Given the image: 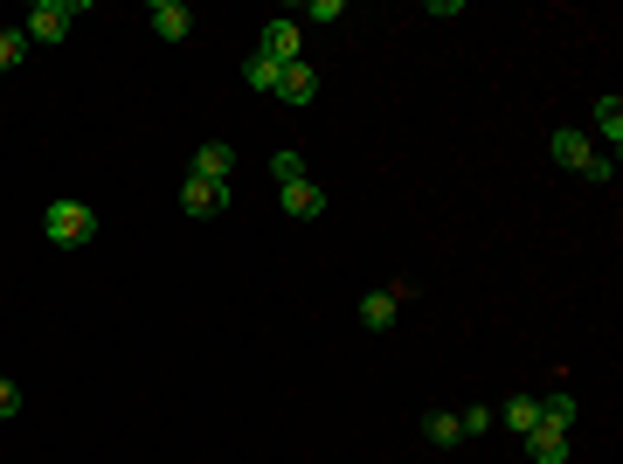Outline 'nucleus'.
<instances>
[{"label":"nucleus","mask_w":623,"mask_h":464,"mask_svg":"<svg viewBox=\"0 0 623 464\" xmlns=\"http://www.w3.org/2000/svg\"><path fill=\"white\" fill-rule=\"evenodd\" d=\"M42 236H49V243H63V250H84L90 236H98V209H84V201H49Z\"/></svg>","instance_id":"1"},{"label":"nucleus","mask_w":623,"mask_h":464,"mask_svg":"<svg viewBox=\"0 0 623 464\" xmlns=\"http://www.w3.org/2000/svg\"><path fill=\"white\" fill-rule=\"evenodd\" d=\"M77 14H84V0H35V8H28V28H22V35H28V42H63Z\"/></svg>","instance_id":"2"},{"label":"nucleus","mask_w":623,"mask_h":464,"mask_svg":"<svg viewBox=\"0 0 623 464\" xmlns=\"http://www.w3.org/2000/svg\"><path fill=\"white\" fill-rule=\"evenodd\" d=\"M146 22H153L160 42H187V35H195V8H187V0H153Z\"/></svg>","instance_id":"3"},{"label":"nucleus","mask_w":623,"mask_h":464,"mask_svg":"<svg viewBox=\"0 0 623 464\" xmlns=\"http://www.w3.org/2000/svg\"><path fill=\"white\" fill-rule=\"evenodd\" d=\"M180 209L195 215V222H208V215L229 209V188H222V180H195V174H187V180H180Z\"/></svg>","instance_id":"4"},{"label":"nucleus","mask_w":623,"mask_h":464,"mask_svg":"<svg viewBox=\"0 0 623 464\" xmlns=\"http://www.w3.org/2000/svg\"><path fill=\"white\" fill-rule=\"evenodd\" d=\"M277 98H285V104H312L319 98V70L306 63V55H298V63H285V70H277Z\"/></svg>","instance_id":"5"},{"label":"nucleus","mask_w":623,"mask_h":464,"mask_svg":"<svg viewBox=\"0 0 623 464\" xmlns=\"http://www.w3.org/2000/svg\"><path fill=\"white\" fill-rule=\"evenodd\" d=\"M277 201H285V215H298V222H319V215H326V188H319V180H285Z\"/></svg>","instance_id":"6"},{"label":"nucleus","mask_w":623,"mask_h":464,"mask_svg":"<svg viewBox=\"0 0 623 464\" xmlns=\"http://www.w3.org/2000/svg\"><path fill=\"white\" fill-rule=\"evenodd\" d=\"M257 55L263 63H298V22H263V42H257Z\"/></svg>","instance_id":"7"},{"label":"nucleus","mask_w":623,"mask_h":464,"mask_svg":"<svg viewBox=\"0 0 623 464\" xmlns=\"http://www.w3.org/2000/svg\"><path fill=\"white\" fill-rule=\"evenodd\" d=\"M526 457H534V464H569V430L534 423V430H526Z\"/></svg>","instance_id":"8"},{"label":"nucleus","mask_w":623,"mask_h":464,"mask_svg":"<svg viewBox=\"0 0 623 464\" xmlns=\"http://www.w3.org/2000/svg\"><path fill=\"white\" fill-rule=\"evenodd\" d=\"M395 312H402V291L382 285V291H367V299H361V326H367V333H388Z\"/></svg>","instance_id":"9"},{"label":"nucleus","mask_w":623,"mask_h":464,"mask_svg":"<svg viewBox=\"0 0 623 464\" xmlns=\"http://www.w3.org/2000/svg\"><path fill=\"white\" fill-rule=\"evenodd\" d=\"M229 174H236V153L222 139H208L201 153H195V180H222V188H229Z\"/></svg>","instance_id":"10"},{"label":"nucleus","mask_w":623,"mask_h":464,"mask_svg":"<svg viewBox=\"0 0 623 464\" xmlns=\"http://www.w3.org/2000/svg\"><path fill=\"white\" fill-rule=\"evenodd\" d=\"M555 160L569 166V174H589V160H596V146H589V133H555Z\"/></svg>","instance_id":"11"},{"label":"nucleus","mask_w":623,"mask_h":464,"mask_svg":"<svg viewBox=\"0 0 623 464\" xmlns=\"http://www.w3.org/2000/svg\"><path fill=\"white\" fill-rule=\"evenodd\" d=\"M499 423H506V430H534V423H540V396H513V402H506V410H499Z\"/></svg>","instance_id":"12"},{"label":"nucleus","mask_w":623,"mask_h":464,"mask_svg":"<svg viewBox=\"0 0 623 464\" xmlns=\"http://www.w3.org/2000/svg\"><path fill=\"white\" fill-rule=\"evenodd\" d=\"M423 437H429V443H458V437H464L458 410H429V416H423Z\"/></svg>","instance_id":"13"},{"label":"nucleus","mask_w":623,"mask_h":464,"mask_svg":"<svg viewBox=\"0 0 623 464\" xmlns=\"http://www.w3.org/2000/svg\"><path fill=\"white\" fill-rule=\"evenodd\" d=\"M596 133L610 139V153L623 146V104H616V98H596Z\"/></svg>","instance_id":"14"},{"label":"nucleus","mask_w":623,"mask_h":464,"mask_svg":"<svg viewBox=\"0 0 623 464\" xmlns=\"http://www.w3.org/2000/svg\"><path fill=\"white\" fill-rule=\"evenodd\" d=\"M540 423H547V430H575V396H547Z\"/></svg>","instance_id":"15"},{"label":"nucleus","mask_w":623,"mask_h":464,"mask_svg":"<svg viewBox=\"0 0 623 464\" xmlns=\"http://www.w3.org/2000/svg\"><path fill=\"white\" fill-rule=\"evenodd\" d=\"M242 84H250V90H271V84H277V63H263V55H250V63H242Z\"/></svg>","instance_id":"16"},{"label":"nucleus","mask_w":623,"mask_h":464,"mask_svg":"<svg viewBox=\"0 0 623 464\" xmlns=\"http://www.w3.org/2000/svg\"><path fill=\"white\" fill-rule=\"evenodd\" d=\"M28 55V35H14V28H0V70H14Z\"/></svg>","instance_id":"17"},{"label":"nucleus","mask_w":623,"mask_h":464,"mask_svg":"<svg viewBox=\"0 0 623 464\" xmlns=\"http://www.w3.org/2000/svg\"><path fill=\"white\" fill-rule=\"evenodd\" d=\"M271 174H277V180H306V160H298V153H277Z\"/></svg>","instance_id":"18"},{"label":"nucleus","mask_w":623,"mask_h":464,"mask_svg":"<svg viewBox=\"0 0 623 464\" xmlns=\"http://www.w3.org/2000/svg\"><path fill=\"white\" fill-rule=\"evenodd\" d=\"M458 423H464V437H485L493 430V410H458Z\"/></svg>","instance_id":"19"},{"label":"nucleus","mask_w":623,"mask_h":464,"mask_svg":"<svg viewBox=\"0 0 623 464\" xmlns=\"http://www.w3.org/2000/svg\"><path fill=\"white\" fill-rule=\"evenodd\" d=\"M8 416H22V388L0 381V423H8Z\"/></svg>","instance_id":"20"}]
</instances>
